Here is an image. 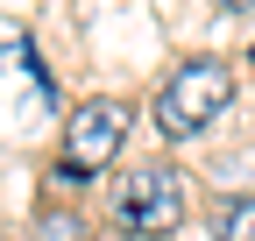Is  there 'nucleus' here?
I'll return each mask as SVG.
<instances>
[{"mask_svg": "<svg viewBox=\"0 0 255 241\" xmlns=\"http://www.w3.org/2000/svg\"><path fill=\"white\" fill-rule=\"evenodd\" d=\"M191 213V177L177 163H135L114 192V241H163Z\"/></svg>", "mask_w": 255, "mask_h": 241, "instance_id": "1", "label": "nucleus"}, {"mask_svg": "<svg viewBox=\"0 0 255 241\" xmlns=\"http://www.w3.org/2000/svg\"><path fill=\"white\" fill-rule=\"evenodd\" d=\"M234 100V64H220V57H184V64L156 85V128L163 142H191L206 135L220 114Z\"/></svg>", "mask_w": 255, "mask_h": 241, "instance_id": "2", "label": "nucleus"}, {"mask_svg": "<svg viewBox=\"0 0 255 241\" xmlns=\"http://www.w3.org/2000/svg\"><path fill=\"white\" fill-rule=\"evenodd\" d=\"M128 128H135V107L128 100H78L71 120H64V142H57V177L64 185H85V177L114 170V156L128 149Z\"/></svg>", "mask_w": 255, "mask_h": 241, "instance_id": "3", "label": "nucleus"}, {"mask_svg": "<svg viewBox=\"0 0 255 241\" xmlns=\"http://www.w3.org/2000/svg\"><path fill=\"white\" fill-rule=\"evenodd\" d=\"M213 241H255V199H227L213 213Z\"/></svg>", "mask_w": 255, "mask_h": 241, "instance_id": "4", "label": "nucleus"}, {"mask_svg": "<svg viewBox=\"0 0 255 241\" xmlns=\"http://www.w3.org/2000/svg\"><path fill=\"white\" fill-rule=\"evenodd\" d=\"M36 241H85V220L78 213H43L36 220Z\"/></svg>", "mask_w": 255, "mask_h": 241, "instance_id": "5", "label": "nucleus"}, {"mask_svg": "<svg viewBox=\"0 0 255 241\" xmlns=\"http://www.w3.org/2000/svg\"><path fill=\"white\" fill-rule=\"evenodd\" d=\"M227 7H248V14H255V0H227Z\"/></svg>", "mask_w": 255, "mask_h": 241, "instance_id": "6", "label": "nucleus"}]
</instances>
